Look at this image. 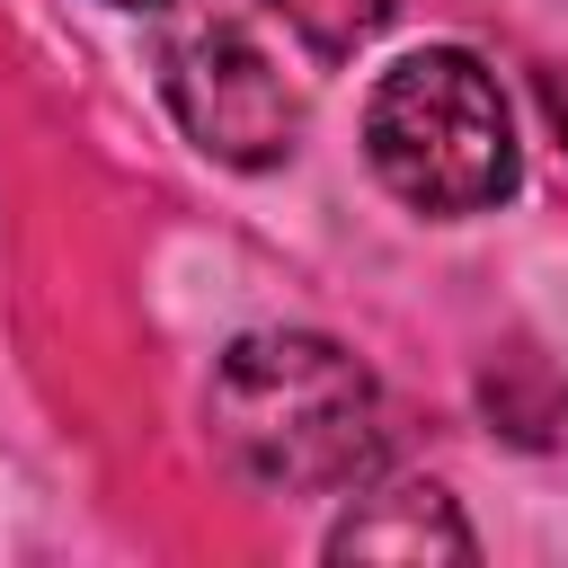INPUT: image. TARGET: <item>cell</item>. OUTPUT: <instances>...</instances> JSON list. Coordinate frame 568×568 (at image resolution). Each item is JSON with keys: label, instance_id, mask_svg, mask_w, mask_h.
<instances>
[{"label": "cell", "instance_id": "1", "mask_svg": "<svg viewBox=\"0 0 568 568\" xmlns=\"http://www.w3.org/2000/svg\"><path fill=\"white\" fill-rule=\"evenodd\" d=\"M213 444L266 497H337L382 470L390 426L373 373L346 346L311 328H266L240 337L213 373Z\"/></svg>", "mask_w": 568, "mask_h": 568}, {"label": "cell", "instance_id": "2", "mask_svg": "<svg viewBox=\"0 0 568 568\" xmlns=\"http://www.w3.org/2000/svg\"><path fill=\"white\" fill-rule=\"evenodd\" d=\"M364 151H373L382 186L417 213H488L497 195H515L506 89L462 44H426L382 71V89L364 106Z\"/></svg>", "mask_w": 568, "mask_h": 568}, {"label": "cell", "instance_id": "3", "mask_svg": "<svg viewBox=\"0 0 568 568\" xmlns=\"http://www.w3.org/2000/svg\"><path fill=\"white\" fill-rule=\"evenodd\" d=\"M160 89L178 106V124L231 160V169H266L293 151L302 133V98L284 80V62L231 18V9H204V18H178L160 36Z\"/></svg>", "mask_w": 568, "mask_h": 568}, {"label": "cell", "instance_id": "4", "mask_svg": "<svg viewBox=\"0 0 568 568\" xmlns=\"http://www.w3.org/2000/svg\"><path fill=\"white\" fill-rule=\"evenodd\" d=\"M470 524L453 515V497L435 479H408V488H382L364 497L337 532H328V559H470Z\"/></svg>", "mask_w": 568, "mask_h": 568}, {"label": "cell", "instance_id": "5", "mask_svg": "<svg viewBox=\"0 0 568 568\" xmlns=\"http://www.w3.org/2000/svg\"><path fill=\"white\" fill-rule=\"evenodd\" d=\"M266 9H275V18H284L320 62H346V53L390 18V0H266Z\"/></svg>", "mask_w": 568, "mask_h": 568}, {"label": "cell", "instance_id": "6", "mask_svg": "<svg viewBox=\"0 0 568 568\" xmlns=\"http://www.w3.org/2000/svg\"><path fill=\"white\" fill-rule=\"evenodd\" d=\"M115 9H160V0H115Z\"/></svg>", "mask_w": 568, "mask_h": 568}]
</instances>
